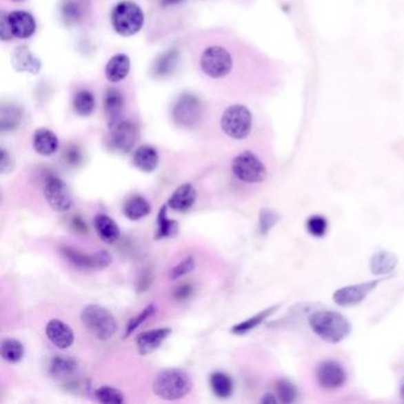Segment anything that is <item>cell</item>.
I'll return each mask as SVG.
<instances>
[{
    "mask_svg": "<svg viewBox=\"0 0 404 404\" xmlns=\"http://www.w3.org/2000/svg\"><path fill=\"white\" fill-rule=\"evenodd\" d=\"M82 324L100 341H108L118 331L115 316L100 305H88L81 313Z\"/></svg>",
    "mask_w": 404,
    "mask_h": 404,
    "instance_id": "cell-3",
    "label": "cell"
},
{
    "mask_svg": "<svg viewBox=\"0 0 404 404\" xmlns=\"http://www.w3.org/2000/svg\"><path fill=\"white\" fill-rule=\"evenodd\" d=\"M276 392H278L279 401L281 403H292V402H294L295 397H296V389L287 379H280V381H278V383H276Z\"/></svg>",
    "mask_w": 404,
    "mask_h": 404,
    "instance_id": "cell-36",
    "label": "cell"
},
{
    "mask_svg": "<svg viewBox=\"0 0 404 404\" xmlns=\"http://www.w3.org/2000/svg\"><path fill=\"white\" fill-rule=\"evenodd\" d=\"M210 387L216 396L227 398L232 394V381L227 374L215 372L210 376Z\"/></svg>",
    "mask_w": 404,
    "mask_h": 404,
    "instance_id": "cell-31",
    "label": "cell"
},
{
    "mask_svg": "<svg viewBox=\"0 0 404 404\" xmlns=\"http://www.w3.org/2000/svg\"><path fill=\"white\" fill-rule=\"evenodd\" d=\"M382 281L383 279H377V280L362 282L357 285L341 287L333 293V301L343 307L358 305L362 303L363 300L367 299V295L370 294L371 292L375 291L376 287L378 286Z\"/></svg>",
    "mask_w": 404,
    "mask_h": 404,
    "instance_id": "cell-9",
    "label": "cell"
},
{
    "mask_svg": "<svg viewBox=\"0 0 404 404\" xmlns=\"http://www.w3.org/2000/svg\"><path fill=\"white\" fill-rule=\"evenodd\" d=\"M21 113L14 105H4L0 115L1 131H12L21 123Z\"/></svg>",
    "mask_w": 404,
    "mask_h": 404,
    "instance_id": "cell-33",
    "label": "cell"
},
{
    "mask_svg": "<svg viewBox=\"0 0 404 404\" xmlns=\"http://www.w3.org/2000/svg\"><path fill=\"white\" fill-rule=\"evenodd\" d=\"M160 5L163 6H171V5L179 4L183 0H159Z\"/></svg>",
    "mask_w": 404,
    "mask_h": 404,
    "instance_id": "cell-46",
    "label": "cell"
},
{
    "mask_svg": "<svg viewBox=\"0 0 404 404\" xmlns=\"http://www.w3.org/2000/svg\"><path fill=\"white\" fill-rule=\"evenodd\" d=\"M307 232L314 237H323L329 229L327 221L320 215H314L310 217L306 222Z\"/></svg>",
    "mask_w": 404,
    "mask_h": 404,
    "instance_id": "cell-38",
    "label": "cell"
},
{
    "mask_svg": "<svg viewBox=\"0 0 404 404\" xmlns=\"http://www.w3.org/2000/svg\"><path fill=\"white\" fill-rule=\"evenodd\" d=\"M192 291H194V287H192V285H190V283H183V285L178 286L177 288L174 290L173 296L177 300H184L186 299V298H189L190 295L192 294Z\"/></svg>",
    "mask_w": 404,
    "mask_h": 404,
    "instance_id": "cell-43",
    "label": "cell"
},
{
    "mask_svg": "<svg viewBox=\"0 0 404 404\" xmlns=\"http://www.w3.org/2000/svg\"><path fill=\"white\" fill-rule=\"evenodd\" d=\"M13 169V160L10 156L9 152L6 151L5 148L1 150V156H0V171L4 174L8 173Z\"/></svg>",
    "mask_w": 404,
    "mask_h": 404,
    "instance_id": "cell-42",
    "label": "cell"
},
{
    "mask_svg": "<svg viewBox=\"0 0 404 404\" xmlns=\"http://www.w3.org/2000/svg\"><path fill=\"white\" fill-rule=\"evenodd\" d=\"M13 1H21V0H13Z\"/></svg>",
    "mask_w": 404,
    "mask_h": 404,
    "instance_id": "cell-48",
    "label": "cell"
},
{
    "mask_svg": "<svg viewBox=\"0 0 404 404\" xmlns=\"http://www.w3.org/2000/svg\"><path fill=\"white\" fill-rule=\"evenodd\" d=\"M401 396H402V398L404 400V379L402 381V383H401Z\"/></svg>",
    "mask_w": 404,
    "mask_h": 404,
    "instance_id": "cell-47",
    "label": "cell"
},
{
    "mask_svg": "<svg viewBox=\"0 0 404 404\" xmlns=\"http://www.w3.org/2000/svg\"><path fill=\"white\" fill-rule=\"evenodd\" d=\"M24 356V346L21 341L13 338H8L1 341V357L11 364L21 362Z\"/></svg>",
    "mask_w": 404,
    "mask_h": 404,
    "instance_id": "cell-29",
    "label": "cell"
},
{
    "mask_svg": "<svg viewBox=\"0 0 404 404\" xmlns=\"http://www.w3.org/2000/svg\"><path fill=\"white\" fill-rule=\"evenodd\" d=\"M63 21L67 24H75L83 17V8L81 0H64L61 8Z\"/></svg>",
    "mask_w": 404,
    "mask_h": 404,
    "instance_id": "cell-32",
    "label": "cell"
},
{
    "mask_svg": "<svg viewBox=\"0 0 404 404\" xmlns=\"http://www.w3.org/2000/svg\"><path fill=\"white\" fill-rule=\"evenodd\" d=\"M131 69V59L125 54L113 56L105 65V77L110 82L117 83L125 80Z\"/></svg>",
    "mask_w": 404,
    "mask_h": 404,
    "instance_id": "cell-19",
    "label": "cell"
},
{
    "mask_svg": "<svg viewBox=\"0 0 404 404\" xmlns=\"http://www.w3.org/2000/svg\"><path fill=\"white\" fill-rule=\"evenodd\" d=\"M168 207L169 205H163L159 210V215L156 219V240L172 237L178 232V222L173 221V219H169Z\"/></svg>",
    "mask_w": 404,
    "mask_h": 404,
    "instance_id": "cell-27",
    "label": "cell"
},
{
    "mask_svg": "<svg viewBox=\"0 0 404 404\" xmlns=\"http://www.w3.org/2000/svg\"><path fill=\"white\" fill-rule=\"evenodd\" d=\"M94 227L97 235L105 243H115L120 237V229L113 219L105 215H99L94 219Z\"/></svg>",
    "mask_w": 404,
    "mask_h": 404,
    "instance_id": "cell-24",
    "label": "cell"
},
{
    "mask_svg": "<svg viewBox=\"0 0 404 404\" xmlns=\"http://www.w3.org/2000/svg\"><path fill=\"white\" fill-rule=\"evenodd\" d=\"M278 307L279 306H273V307L263 310L260 313H257L256 316H252V318L242 321L240 324L235 325L232 329V332L234 334H239V336L250 332L252 330L255 329L259 325L261 324L263 320L267 319L270 314H273L274 312L276 311V308Z\"/></svg>",
    "mask_w": 404,
    "mask_h": 404,
    "instance_id": "cell-30",
    "label": "cell"
},
{
    "mask_svg": "<svg viewBox=\"0 0 404 404\" xmlns=\"http://www.w3.org/2000/svg\"><path fill=\"white\" fill-rule=\"evenodd\" d=\"M398 265V259L395 254L387 252V250H379L374 254L370 259L371 273L375 275H387L395 270Z\"/></svg>",
    "mask_w": 404,
    "mask_h": 404,
    "instance_id": "cell-23",
    "label": "cell"
},
{
    "mask_svg": "<svg viewBox=\"0 0 404 404\" xmlns=\"http://www.w3.org/2000/svg\"><path fill=\"white\" fill-rule=\"evenodd\" d=\"M46 333L49 341L59 349L70 347L74 343V332L69 325L59 319L49 321L46 327Z\"/></svg>",
    "mask_w": 404,
    "mask_h": 404,
    "instance_id": "cell-14",
    "label": "cell"
},
{
    "mask_svg": "<svg viewBox=\"0 0 404 404\" xmlns=\"http://www.w3.org/2000/svg\"><path fill=\"white\" fill-rule=\"evenodd\" d=\"M202 114V103L191 94L181 95L173 107V119L179 126L192 127L197 125Z\"/></svg>",
    "mask_w": 404,
    "mask_h": 404,
    "instance_id": "cell-8",
    "label": "cell"
},
{
    "mask_svg": "<svg viewBox=\"0 0 404 404\" xmlns=\"http://www.w3.org/2000/svg\"><path fill=\"white\" fill-rule=\"evenodd\" d=\"M232 170L236 177L245 183H261L267 177V169L252 152L245 151L232 160Z\"/></svg>",
    "mask_w": 404,
    "mask_h": 404,
    "instance_id": "cell-6",
    "label": "cell"
},
{
    "mask_svg": "<svg viewBox=\"0 0 404 404\" xmlns=\"http://www.w3.org/2000/svg\"><path fill=\"white\" fill-rule=\"evenodd\" d=\"M44 194L54 210L65 212L72 207V194L67 184L59 177H50L44 186Z\"/></svg>",
    "mask_w": 404,
    "mask_h": 404,
    "instance_id": "cell-10",
    "label": "cell"
},
{
    "mask_svg": "<svg viewBox=\"0 0 404 404\" xmlns=\"http://www.w3.org/2000/svg\"><path fill=\"white\" fill-rule=\"evenodd\" d=\"M103 105H105V115L110 121V125L121 120L120 117L123 113L125 100H123V95L120 90L115 88L108 89L105 92Z\"/></svg>",
    "mask_w": 404,
    "mask_h": 404,
    "instance_id": "cell-22",
    "label": "cell"
},
{
    "mask_svg": "<svg viewBox=\"0 0 404 404\" xmlns=\"http://www.w3.org/2000/svg\"><path fill=\"white\" fill-rule=\"evenodd\" d=\"M81 159L80 152L77 151V150H70V151H68L67 153V160L70 163V164H77L79 163V160Z\"/></svg>",
    "mask_w": 404,
    "mask_h": 404,
    "instance_id": "cell-44",
    "label": "cell"
},
{
    "mask_svg": "<svg viewBox=\"0 0 404 404\" xmlns=\"http://www.w3.org/2000/svg\"><path fill=\"white\" fill-rule=\"evenodd\" d=\"M9 24L13 37L26 39L34 34L36 21L32 14L26 11H13L9 13Z\"/></svg>",
    "mask_w": 404,
    "mask_h": 404,
    "instance_id": "cell-15",
    "label": "cell"
},
{
    "mask_svg": "<svg viewBox=\"0 0 404 404\" xmlns=\"http://www.w3.org/2000/svg\"><path fill=\"white\" fill-rule=\"evenodd\" d=\"M72 105H74V110L77 115L89 117L90 114L93 113L94 108H95V99H94L93 93L87 89L79 90L74 97Z\"/></svg>",
    "mask_w": 404,
    "mask_h": 404,
    "instance_id": "cell-28",
    "label": "cell"
},
{
    "mask_svg": "<svg viewBox=\"0 0 404 404\" xmlns=\"http://www.w3.org/2000/svg\"><path fill=\"white\" fill-rule=\"evenodd\" d=\"M156 308L154 305H148V307L145 308L141 313H139L138 316L132 318L131 321L127 325L126 333L123 337L128 338L131 336L132 333L134 332L135 330L139 327L140 325L145 323L148 318L154 316L156 314Z\"/></svg>",
    "mask_w": 404,
    "mask_h": 404,
    "instance_id": "cell-37",
    "label": "cell"
},
{
    "mask_svg": "<svg viewBox=\"0 0 404 404\" xmlns=\"http://www.w3.org/2000/svg\"><path fill=\"white\" fill-rule=\"evenodd\" d=\"M261 403L263 404H275L278 403V398L273 395V394H265L263 397H262L261 401H260Z\"/></svg>",
    "mask_w": 404,
    "mask_h": 404,
    "instance_id": "cell-45",
    "label": "cell"
},
{
    "mask_svg": "<svg viewBox=\"0 0 404 404\" xmlns=\"http://www.w3.org/2000/svg\"><path fill=\"white\" fill-rule=\"evenodd\" d=\"M178 52L176 50L168 51L164 55L160 56L154 64V75L166 76L172 72L177 65Z\"/></svg>",
    "mask_w": 404,
    "mask_h": 404,
    "instance_id": "cell-34",
    "label": "cell"
},
{
    "mask_svg": "<svg viewBox=\"0 0 404 404\" xmlns=\"http://www.w3.org/2000/svg\"><path fill=\"white\" fill-rule=\"evenodd\" d=\"M280 219H281V216L276 211L262 209L260 212V232L265 235L275 224L278 223Z\"/></svg>",
    "mask_w": 404,
    "mask_h": 404,
    "instance_id": "cell-39",
    "label": "cell"
},
{
    "mask_svg": "<svg viewBox=\"0 0 404 404\" xmlns=\"http://www.w3.org/2000/svg\"><path fill=\"white\" fill-rule=\"evenodd\" d=\"M95 397L100 403L121 404L125 402L123 392L112 387H100L95 390Z\"/></svg>",
    "mask_w": 404,
    "mask_h": 404,
    "instance_id": "cell-35",
    "label": "cell"
},
{
    "mask_svg": "<svg viewBox=\"0 0 404 404\" xmlns=\"http://www.w3.org/2000/svg\"><path fill=\"white\" fill-rule=\"evenodd\" d=\"M145 14L139 5L133 1H120L112 12V26L117 34L130 37L143 29Z\"/></svg>",
    "mask_w": 404,
    "mask_h": 404,
    "instance_id": "cell-4",
    "label": "cell"
},
{
    "mask_svg": "<svg viewBox=\"0 0 404 404\" xmlns=\"http://www.w3.org/2000/svg\"><path fill=\"white\" fill-rule=\"evenodd\" d=\"M110 130L112 146L123 153L131 151L138 139V128L134 123L128 120H119L110 125Z\"/></svg>",
    "mask_w": 404,
    "mask_h": 404,
    "instance_id": "cell-11",
    "label": "cell"
},
{
    "mask_svg": "<svg viewBox=\"0 0 404 404\" xmlns=\"http://www.w3.org/2000/svg\"><path fill=\"white\" fill-rule=\"evenodd\" d=\"M8 13L1 12L0 16V37L3 41H9L13 37L11 29H10L9 18Z\"/></svg>",
    "mask_w": 404,
    "mask_h": 404,
    "instance_id": "cell-41",
    "label": "cell"
},
{
    "mask_svg": "<svg viewBox=\"0 0 404 404\" xmlns=\"http://www.w3.org/2000/svg\"><path fill=\"white\" fill-rule=\"evenodd\" d=\"M221 126L224 133L232 139H245L253 127V115L245 105H230L224 110Z\"/></svg>",
    "mask_w": 404,
    "mask_h": 404,
    "instance_id": "cell-5",
    "label": "cell"
},
{
    "mask_svg": "<svg viewBox=\"0 0 404 404\" xmlns=\"http://www.w3.org/2000/svg\"><path fill=\"white\" fill-rule=\"evenodd\" d=\"M197 198V192L194 190V186L191 184H183L179 186L172 196L170 197L169 205L172 210L178 211V212H185L190 210L191 208L194 207V202Z\"/></svg>",
    "mask_w": 404,
    "mask_h": 404,
    "instance_id": "cell-18",
    "label": "cell"
},
{
    "mask_svg": "<svg viewBox=\"0 0 404 404\" xmlns=\"http://www.w3.org/2000/svg\"><path fill=\"white\" fill-rule=\"evenodd\" d=\"M316 381L324 389H338L345 383L346 372L339 363L325 361L316 369Z\"/></svg>",
    "mask_w": 404,
    "mask_h": 404,
    "instance_id": "cell-13",
    "label": "cell"
},
{
    "mask_svg": "<svg viewBox=\"0 0 404 404\" xmlns=\"http://www.w3.org/2000/svg\"><path fill=\"white\" fill-rule=\"evenodd\" d=\"M61 252L72 265L83 270H103L112 262V257L105 250H100L93 255H85L76 249L64 247Z\"/></svg>",
    "mask_w": 404,
    "mask_h": 404,
    "instance_id": "cell-12",
    "label": "cell"
},
{
    "mask_svg": "<svg viewBox=\"0 0 404 404\" xmlns=\"http://www.w3.org/2000/svg\"><path fill=\"white\" fill-rule=\"evenodd\" d=\"M201 68L211 79H222L232 72V55L227 49L219 46L208 48L201 57Z\"/></svg>",
    "mask_w": 404,
    "mask_h": 404,
    "instance_id": "cell-7",
    "label": "cell"
},
{
    "mask_svg": "<svg viewBox=\"0 0 404 404\" xmlns=\"http://www.w3.org/2000/svg\"><path fill=\"white\" fill-rule=\"evenodd\" d=\"M57 135L48 128H39L34 132V148L41 156H52L59 150Z\"/></svg>",
    "mask_w": 404,
    "mask_h": 404,
    "instance_id": "cell-20",
    "label": "cell"
},
{
    "mask_svg": "<svg viewBox=\"0 0 404 404\" xmlns=\"http://www.w3.org/2000/svg\"><path fill=\"white\" fill-rule=\"evenodd\" d=\"M192 389V379L181 369H166L156 375L153 392L165 401L181 400Z\"/></svg>",
    "mask_w": 404,
    "mask_h": 404,
    "instance_id": "cell-2",
    "label": "cell"
},
{
    "mask_svg": "<svg viewBox=\"0 0 404 404\" xmlns=\"http://www.w3.org/2000/svg\"><path fill=\"white\" fill-rule=\"evenodd\" d=\"M12 65L17 72H31V74H38L42 68L39 59L36 57L26 46L17 47L13 51Z\"/></svg>",
    "mask_w": 404,
    "mask_h": 404,
    "instance_id": "cell-17",
    "label": "cell"
},
{
    "mask_svg": "<svg viewBox=\"0 0 404 404\" xmlns=\"http://www.w3.org/2000/svg\"><path fill=\"white\" fill-rule=\"evenodd\" d=\"M133 164L137 169L143 172H153L159 164V156L156 148L152 146H141L133 154Z\"/></svg>",
    "mask_w": 404,
    "mask_h": 404,
    "instance_id": "cell-21",
    "label": "cell"
},
{
    "mask_svg": "<svg viewBox=\"0 0 404 404\" xmlns=\"http://www.w3.org/2000/svg\"><path fill=\"white\" fill-rule=\"evenodd\" d=\"M194 265H196V263H194V259L192 257H186L185 260H183L179 265H176L171 270L170 276L172 280H177V279L184 276L186 274L191 273L194 270Z\"/></svg>",
    "mask_w": 404,
    "mask_h": 404,
    "instance_id": "cell-40",
    "label": "cell"
},
{
    "mask_svg": "<svg viewBox=\"0 0 404 404\" xmlns=\"http://www.w3.org/2000/svg\"><path fill=\"white\" fill-rule=\"evenodd\" d=\"M172 333L171 329H156L140 333L137 338V347L140 354H148L156 351Z\"/></svg>",
    "mask_w": 404,
    "mask_h": 404,
    "instance_id": "cell-16",
    "label": "cell"
},
{
    "mask_svg": "<svg viewBox=\"0 0 404 404\" xmlns=\"http://www.w3.org/2000/svg\"><path fill=\"white\" fill-rule=\"evenodd\" d=\"M312 331L330 344H337L349 337L352 326L345 316L333 311L313 313L308 319Z\"/></svg>",
    "mask_w": 404,
    "mask_h": 404,
    "instance_id": "cell-1",
    "label": "cell"
},
{
    "mask_svg": "<svg viewBox=\"0 0 404 404\" xmlns=\"http://www.w3.org/2000/svg\"><path fill=\"white\" fill-rule=\"evenodd\" d=\"M79 369L75 359L65 356H57L51 361L50 374L57 378H67L75 375Z\"/></svg>",
    "mask_w": 404,
    "mask_h": 404,
    "instance_id": "cell-26",
    "label": "cell"
},
{
    "mask_svg": "<svg viewBox=\"0 0 404 404\" xmlns=\"http://www.w3.org/2000/svg\"><path fill=\"white\" fill-rule=\"evenodd\" d=\"M151 212V204L146 198L133 196L123 205V214L131 221H139Z\"/></svg>",
    "mask_w": 404,
    "mask_h": 404,
    "instance_id": "cell-25",
    "label": "cell"
}]
</instances>
